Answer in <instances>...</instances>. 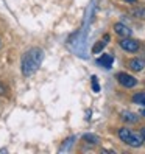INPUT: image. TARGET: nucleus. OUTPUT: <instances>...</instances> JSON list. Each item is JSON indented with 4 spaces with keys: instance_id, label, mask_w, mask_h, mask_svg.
<instances>
[{
    "instance_id": "dca6fc26",
    "label": "nucleus",
    "mask_w": 145,
    "mask_h": 154,
    "mask_svg": "<svg viewBox=\"0 0 145 154\" xmlns=\"http://www.w3.org/2000/svg\"><path fill=\"white\" fill-rule=\"evenodd\" d=\"M126 2H131V3H134V2H136V0H126Z\"/></svg>"
},
{
    "instance_id": "4468645a",
    "label": "nucleus",
    "mask_w": 145,
    "mask_h": 154,
    "mask_svg": "<svg viewBox=\"0 0 145 154\" xmlns=\"http://www.w3.org/2000/svg\"><path fill=\"white\" fill-rule=\"evenodd\" d=\"M134 14L142 17V16H145V10H136V11H134Z\"/></svg>"
},
{
    "instance_id": "423d86ee",
    "label": "nucleus",
    "mask_w": 145,
    "mask_h": 154,
    "mask_svg": "<svg viewBox=\"0 0 145 154\" xmlns=\"http://www.w3.org/2000/svg\"><path fill=\"white\" fill-rule=\"evenodd\" d=\"M114 30H115L117 34L123 36V38H128V36H131V30H130L126 25H123V23H115V25H114Z\"/></svg>"
},
{
    "instance_id": "6e6552de",
    "label": "nucleus",
    "mask_w": 145,
    "mask_h": 154,
    "mask_svg": "<svg viewBox=\"0 0 145 154\" xmlns=\"http://www.w3.org/2000/svg\"><path fill=\"white\" fill-rule=\"evenodd\" d=\"M122 119L125 120V122H130V123H136L139 120V117L136 115V114H133V112H123L122 114Z\"/></svg>"
},
{
    "instance_id": "20e7f679",
    "label": "nucleus",
    "mask_w": 145,
    "mask_h": 154,
    "mask_svg": "<svg viewBox=\"0 0 145 154\" xmlns=\"http://www.w3.org/2000/svg\"><path fill=\"white\" fill-rule=\"evenodd\" d=\"M117 81H119L123 87H134L137 84V79L131 75H128V73H119L117 75Z\"/></svg>"
},
{
    "instance_id": "f03ea898",
    "label": "nucleus",
    "mask_w": 145,
    "mask_h": 154,
    "mask_svg": "<svg viewBox=\"0 0 145 154\" xmlns=\"http://www.w3.org/2000/svg\"><path fill=\"white\" fill-rule=\"evenodd\" d=\"M119 137H120L122 142H125L126 145H130V146H133V148H139L142 145V142H143L142 135L134 134L131 129H126V128L119 129Z\"/></svg>"
},
{
    "instance_id": "39448f33",
    "label": "nucleus",
    "mask_w": 145,
    "mask_h": 154,
    "mask_svg": "<svg viewBox=\"0 0 145 154\" xmlns=\"http://www.w3.org/2000/svg\"><path fill=\"white\" fill-rule=\"evenodd\" d=\"M112 62H114V58H112L111 55H103L102 58L97 59V64L102 66V67H105V69H111Z\"/></svg>"
},
{
    "instance_id": "ddd939ff",
    "label": "nucleus",
    "mask_w": 145,
    "mask_h": 154,
    "mask_svg": "<svg viewBox=\"0 0 145 154\" xmlns=\"http://www.w3.org/2000/svg\"><path fill=\"white\" fill-rule=\"evenodd\" d=\"M8 94V89L3 83H0V95H6Z\"/></svg>"
},
{
    "instance_id": "7ed1b4c3",
    "label": "nucleus",
    "mask_w": 145,
    "mask_h": 154,
    "mask_svg": "<svg viewBox=\"0 0 145 154\" xmlns=\"http://www.w3.org/2000/svg\"><path fill=\"white\" fill-rule=\"evenodd\" d=\"M119 44H120V47H122L125 51L134 53V51H137V50H139V42H137V41H134V39H131L130 36H128V38L120 39Z\"/></svg>"
},
{
    "instance_id": "9d476101",
    "label": "nucleus",
    "mask_w": 145,
    "mask_h": 154,
    "mask_svg": "<svg viewBox=\"0 0 145 154\" xmlns=\"http://www.w3.org/2000/svg\"><path fill=\"white\" fill-rule=\"evenodd\" d=\"M86 142H89V143H98V137H95V135H92V134H86L84 137H83Z\"/></svg>"
},
{
    "instance_id": "0eeeda50",
    "label": "nucleus",
    "mask_w": 145,
    "mask_h": 154,
    "mask_svg": "<svg viewBox=\"0 0 145 154\" xmlns=\"http://www.w3.org/2000/svg\"><path fill=\"white\" fill-rule=\"evenodd\" d=\"M143 67H145V62L142 59H131L130 61V69L134 72H140V70H143Z\"/></svg>"
},
{
    "instance_id": "f8f14e48",
    "label": "nucleus",
    "mask_w": 145,
    "mask_h": 154,
    "mask_svg": "<svg viewBox=\"0 0 145 154\" xmlns=\"http://www.w3.org/2000/svg\"><path fill=\"white\" fill-rule=\"evenodd\" d=\"M92 90L94 92H100V84L97 81V76H92Z\"/></svg>"
},
{
    "instance_id": "f257e3e1",
    "label": "nucleus",
    "mask_w": 145,
    "mask_h": 154,
    "mask_svg": "<svg viewBox=\"0 0 145 154\" xmlns=\"http://www.w3.org/2000/svg\"><path fill=\"white\" fill-rule=\"evenodd\" d=\"M44 51L41 48H30L22 58V73L25 76L33 75L42 64Z\"/></svg>"
},
{
    "instance_id": "1a4fd4ad",
    "label": "nucleus",
    "mask_w": 145,
    "mask_h": 154,
    "mask_svg": "<svg viewBox=\"0 0 145 154\" xmlns=\"http://www.w3.org/2000/svg\"><path fill=\"white\" fill-rule=\"evenodd\" d=\"M133 101H134L136 104H140V106L145 107V94H136V95L133 97Z\"/></svg>"
},
{
    "instance_id": "f3484780",
    "label": "nucleus",
    "mask_w": 145,
    "mask_h": 154,
    "mask_svg": "<svg viewBox=\"0 0 145 154\" xmlns=\"http://www.w3.org/2000/svg\"><path fill=\"white\" fill-rule=\"evenodd\" d=\"M140 114H142V115H145V109H143V111H142V112H140Z\"/></svg>"
},
{
    "instance_id": "2eb2a0df",
    "label": "nucleus",
    "mask_w": 145,
    "mask_h": 154,
    "mask_svg": "<svg viewBox=\"0 0 145 154\" xmlns=\"http://www.w3.org/2000/svg\"><path fill=\"white\" fill-rule=\"evenodd\" d=\"M140 135H142V139H143V142H145V128L140 129Z\"/></svg>"
},
{
    "instance_id": "9b49d317",
    "label": "nucleus",
    "mask_w": 145,
    "mask_h": 154,
    "mask_svg": "<svg viewBox=\"0 0 145 154\" xmlns=\"http://www.w3.org/2000/svg\"><path fill=\"white\" fill-rule=\"evenodd\" d=\"M105 44H106V42H103V41H100V42H97V44L94 45V48H92V51H94V53H98V51H102V50H103V47H105Z\"/></svg>"
}]
</instances>
